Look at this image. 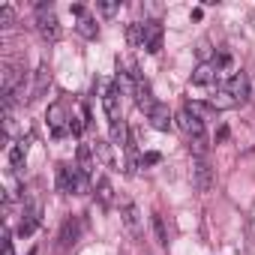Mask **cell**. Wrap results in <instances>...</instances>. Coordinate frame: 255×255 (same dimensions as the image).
<instances>
[{
    "label": "cell",
    "mask_w": 255,
    "mask_h": 255,
    "mask_svg": "<svg viewBox=\"0 0 255 255\" xmlns=\"http://www.w3.org/2000/svg\"><path fill=\"white\" fill-rule=\"evenodd\" d=\"M57 189L66 195H84L87 192V177L78 171V165L60 162L57 165Z\"/></svg>",
    "instance_id": "cell-1"
},
{
    "label": "cell",
    "mask_w": 255,
    "mask_h": 255,
    "mask_svg": "<svg viewBox=\"0 0 255 255\" xmlns=\"http://www.w3.org/2000/svg\"><path fill=\"white\" fill-rule=\"evenodd\" d=\"M36 30L45 42H57L60 39V21L54 15V9L48 3H36Z\"/></svg>",
    "instance_id": "cell-2"
},
{
    "label": "cell",
    "mask_w": 255,
    "mask_h": 255,
    "mask_svg": "<svg viewBox=\"0 0 255 255\" xmlns=\"http://www.w3.org/2000/svg\"><path fill=\"white\" fill-rule=\"evenodd\" d=\"M174 120H177V126L189 135V141H207V129H204V120L198 117V114H192L189 108H180L177 114H174Z\"/></svg>",
    "instance_id": "cell-3"
},
{
    "label": "cell",
    "mask_w": 255,
    "mask_h": 255,
    "mask_svg": "<svg viewBox=\"0 0 255 255\" xmlns=\"http://www.w3.org/2000/svg\"><path fill=\"white\" fill-rule=\"evenodd\" d=\"M48 126H51V135L54 138H63V135H69V111H66V105L63 102H51L48 105Z\"/></svg>",
    "instance_id": "cell-4"
},
{
    "label": "cell",
    "mask_w": 255,
    "mask_h": 255,
    "mask_svg": "<svg viewBox=\"0 0 255 255\" xmlns=\"http://www.w3.org/2000/svg\"><path fill=\"white\" fill-rule=\"evenodd\" d=\"M120 219H123L126 231H129L132 237H141V213H138L135 201L126 198V195H120Z\"/></svg>",
    "instance_id": "cell-5"
},
{
    "label": "cell",
    "mask_w": 255,
    "mask_h": 255,
    "mask_svg": "<svg viewBox=\"0 0 255 255\" xmlns=\"http://www.w3.org/2000/svg\"><path fill=\"white\" fill-rule=\"evenodd\" d=\"M102 108L108 114V120H123L120 117V87L117 84H102Z\"/></svg>",
    "instance_id": "cell-6"
},
{
    "label": "cell",
    "mask_w": 255,
    "mask_h": 255,
    "mask_svg": "<svg viewBox=\"0 0 255 255\" xmlns=\"http://www.w3.org/2000/svg\"><path fill=\"white\" fill-rule=\"evenodd\" d=\"M192 183L198 192H210L213 186V168L207 165V159H192Z\"/></svg>",
    "instance_id": "cell-7"
},
{
    "label": "cell",
    "mask_w": 255,
    "mask_h": 255,
    "mask_svg": "<svg viewBox=\"0 0 255 255\" xmlns=\"http://www.w3.org/2000/svg\"><path fill=\"white\" fill-rule=\"evenodd\" d=\"M144 51L159 54L162 51V24L159 21H144Z\"/></svg>",
    "instance_id": "cell-8"
},
{
    "label": "cell",
    "mask_w": 255,
    "mask_h": 255,
    "mask_svg": "<svg viewBox=\"0 0 255 255\" xmlns=\"http://www.w3.org/2000/svg\"><path fill=\"white\" fill-rule=\"evenodd\" d=\"M147 117H150V126H153L156 132H168L171 126H174V117H171L168 105H162V102H156V108H153Z\"/></svg>",
    "instance_id": "cell-9"
},
{
    "label": "cell",
    "mask_w": 255,
    "mask_h": 255,
    "mask_svg": "<svg viewBox=\"0 0 255 255\" xmlns=\"http://www.w3.org/2000/svg\"><path fill=\"white\" fill-rule=\"evenodd\" d=\"M78 234H81V219H78V216H66L63 225H60V237H57V240H60L63 249H69V246L78 240Z\"/></svg>",
    "instance_id": "cell-10"
},
{
    "label": "cell",
    "mask_w": 255,
    "mask_h": 255,
    "mask_svg": "<svg viewBox=\"0 0 255 255\" xmlns=\"http://www.w3.org/2000/svg\"><path fill=\"white\" fill-rule=\"evenodd\" d=\"M135 105L141 108V111H153L156 108V99H153V90H150V84L144 81V78H135Z\"/></svg>",
    "instance_id": "cell-11"
},
{
    "label": "cell",
    "mask_w": 255,
    "mask_h": 255,
    "mask_svg": "<svg viewBox=\"0 0 255 255\" xmlns=\"http://www.w3.org/2000/svg\"><path fill=\"white\" fill-rule=\"evenodd\" d=\"M48 87H51V72H48V63H39V69L33 72V90H30V99H42Z\"/></svg>",
    "instance_id": "cell-12"
},
{
    "label": "cell",
    "mask_w": 255,
    "mask_h": 255,
    "mask_svg": "<svg viewBox=\"0 0 255 255\" xmlns=\"http://www.w3.org/2000/svg\"><path fill=\"white\" fill-rule=\"evenodd\" d=\"M225 90H228V93H231V96H234L240 105H243V102L249 99V78H246V72H234Z\"/></svg>",
    "instance_id": "cell-13"
},
{
    "label": "cell",
    "mask_w": 255,
    "mask_h": 255,
    "mask_svg": "<svg viewBox=\"0 0 255 255\" xmlns=\"http://www.w3.org/2000/svg\"><path fill=\"white\" fill-rule=\"evenodd\" d=\"M39 225V204L33 201V204H27L24 207V216H21V225H18V234L21 237H27V234H33V228Z\"/></svg>",
    "instance_id": "cell-14"
},
{
    "label": "cell",
    "mask_w": 255,
    "mask_h": 255,
    "mask_svg": "<svg viewBox=\"0 0 255 255\" xmlns=\"http://www.w3.org/2000/svg\"><path fill=\"white\" fill-rule=\"evenodd\" d=\"M27 147H30V138H21V141H15V144H12V150H9V165H12V171L24 168V159H27Z\"/></svg>",
    "instance_id": "cell-15"
},
{
    "label": "cell",
    "mask_w": 255,
    "mask_h": 255,
    "mask_svg": "<svg viewBox=\"0 0 255 255\" xmlns=\"http://www.w3.org/2000/svg\"><path fill=\"white\" fill-rule=\"evenodd\" d=\"M210 105H213V111H231V108H237L240 102H237L225 87H222V90H216V93L210 96Z\"/></svg>",
    "instance_id": "cell-16"
},
{
    "label": "cell",
    "mask_w": 255,
    "mask_h": 255,
    "mask_svg": "<svg viewBox=\"0 0 255 255\" xmlns=\"http://www.w3.org/2000/svg\"><path fill=\"white\" fill-rule=\"evenodd\" d=\"M96 198H99L102 207H111V201H114V186H111V180L105 174L96 177Z\"/></svg>",
    "instance_id": "cell-17"
},
{
    "label": "cell",
    "mask_w": 255,
    "mask_h": 255,
    "mask_svg": "<svg viewBox=\"0 0 255 255\" xmlns=\"http://www.w3.org/2000/svg\"><path fill=\"white\" fill-rule=\"evenodd\" d=\"M216 81V66L213 63H198L195 72H192V84H210Z\"/></svg>",
    "instance_id": "cell-18"
},
{
    "label": "cell",
    "mask_w": 255,
    "mask_h": 255,
    "mask_svg": "<svg viewBox=\"0 0 255 255\" xmlns=\"http://www.w3.org/2000/svg\"><path fill=\"white\" fill-rule=\"evenodd\" d=\"M111 141L117 144V147H129V129H126V123L123 120H114L111 123Z\"/></svg>",
    "instance_id": "cell-19"
},
{
    "label": "cell",
    "mask_w": 255,
    "mask_h": 255,
    "mask_svg": "<svg viewBox=\"0 0 255 255\" xmlns=\"http://www.w3.org/2000/svg\"><path fill=\"white\" fill-rule=\"evenodd\" d=\"M75 30H78L84 39H96V33H99V24H96V18H90V15H81V18H78V24H75Z\"/></svg>",
    "instance_id": "cell-20"
},
{
    "label": "cell",
    "mask_w": 255,
    "mask_h": 255,
    "mask_svg": "<svg viewBox=\"0 0 255 255\" xmlns=\"http://www.w3.org/2000/svg\"><path fill=\"white\" fill-rule=\"evenodd\" d=\"M78 171H81L84 177L93 174V159H90V147H87V144L78 147Z\"/></svg>",
    "instance_id": "cell-21"
},
{
    "label": "cell",
    "mask_w": 255,
    "mask_h": 255,
    "mask_svg": "<svg viewBox=\"0 0 255 255\" xmlns=\"http://www.w3.org/2000/svg\"><path fill=\"white\" fill-rule=\"evenodd\" d=\"M126 39H129L132 48H144V27H141V24H129V30H126Z\"/></svg>",
    "instance_id": "cell-22"
},
{
    "label": "cell",
    "mask_w": 255,
    "mask_h": 255,
    "mask_svg": "<svg viewBox=\"0 0 255 255\" xmlns=\"http://www.w3.org/2000/svg\"><path fill=\"white\" fill-rule=\"evenodd\" d=\"M150 225H153V234H156V243H168V231H165V222H162V216L159 213H153L150 216Z\"/></svg>",
    "instance_id": "cell-23"
},
{
    "label": "cell",
    "mask_w": 255,
    "mask_h": 255,
    "mask_svg": "<svg viewBox=\"0 0 255 255\" xmlns=\"http://www.w3.org/2000/svg\"><path fill=\"white\" fill-rule=\"evenodd\" d=\"M0 246H3V255H15L12 252V231L3 225V231H0Z\"/></svg>",
    "instance_id": "cell-24"
},
{
    "label": "cell",
    "mask_w": 255,
    "mask_h": 255,
    "mask_svg": "<svg viewBox=\"0 0 255 255\" xmlns=\"http://www.w3.org/2000/svg\"><path fill=\"white\" fill-rule=\"evenodd\" d=\"M15 21V9L12 6H0V27H12Z\"/></svg>",
    "instance_id": "cell-25"
},
{
    "label": "cell",
    "mask_w": 255,
    "mask_h": 255,
    "mask_svg": "<svg viewBox=\"0 0 255 255\" xmlns=\"http://www.w3.org/2000/svg\"><path fill=\"white\" fill-rule=\"evenodd\" d=\"M96 9H99V12H102L105 18H111V15H114V12L120 9V3H96Z\"/></svg>",
    "instance_id": "cell-26"
},
{
    "label": "cell",
    "mask_w": 255,
    "mask_h": 255,
    "mask_svg": "<svg viewBox=\"0 0 255 255\" xmlns=\"http://www.w3.org/2000/svg\"><path fill=\"white\" fill-rule=\"evenodd\" d=\"M93 150L99 153V159H102V162H111V153H108V147H105V141H96V144H93Z\"/></svg>",
    "instance_id": "cell-27"
},
{
    "label": "cell",
    "mask_w": 255,
    "mask_h": 255,
    "mask_svg": "<svg viewBox=\"0 0 255 255\" xmlns=\"http://www.w3.org/2000/svg\"><path fill=\"white\" fill-rule=\"evenodd\" d=\"M156 162H162V156H159L156 150H147V153L141 156V165H156Z\"/></svg>",
    "instance_id": "cell-28"
},
{
    "label": "cell",
    "mask_w": 255,
    "mask_h": 255,
    "mask_svg": "<svg viewBox=\"0 0 255 255\" xmlns=\"http://www.w3.org/2000/svg\"><path fill=\"white\" fill-rule=\"evenodd\" d=\"M69 12H72V15H78V18H81V15H84V6H81V3H72V6H69Z\"/></svg>",
    "instance_id": "cell-29"
},
{
    "label": "cell",
    "mask_w": 255,
    "mask_h": 255,
    "mask_svg": "<svg viewBox=\"0 0 255 255\" xmlns=\"http://www.w3.org/2000/svg\"><path fill=\"white\" fill-rule=\"evenodd\" d=\"M30 255H36V249H30Z\"/></svg>",
    "instance_id": "cell-30"
}]
</instances>
